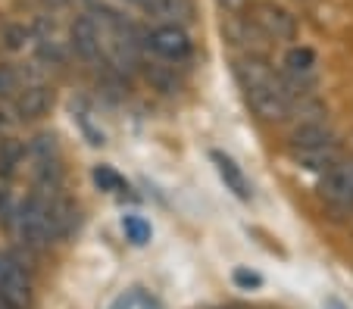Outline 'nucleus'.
Listing matches in <instances>:
<instances>
[{
    "label": "nucleus",
    "instance_id": "f3484780",
    "mask_svg": "<svg viewBox=\"0 0 353 309\" xmlns=\"http://www.w3.org/2000/svg\"><path fill=\"white\" fill-rule=\"evenodd\" d=\"M16 222V200H13V191L10 188H0V225L10 228Z\"/></svg>",
    "mask_w": 353,
    "mask_h": 309
},
{
    "label": "nucleus",
    "instance_id": "f8f14e48",
    "mask_svg": "<svg viewBox=\"0 0 353 309\" xmlns=\"http://www.w3.org/2000/svg\"><path fill=\"white\" fill-rule=\"evenodd\" d=\"M47 219H50V235L66 237L75 228V206L69 200H54L47 203Z\"/></svg>",
    "mask_w": 353,
    "mask_h": 309
},
{
    "label": "nucleus",
    "instance_id": "6ab92c4d",
    "mask_svg": "<svg viewBox=\"0 0 353 309\" xmlns=\"http://www.w3.org/2000/svg\"><path fill=\"white\" fill-rule=\"evenodd\" d=\"M254 0H216V7L222 10V13H228V16H234V13H244L247 7H250Z\"/></svg>",
    "mask_w": 353,
    "mask_h": 309
},
{
    "label": "nucleus",
    "instance_id": "6e6552de",
    "mask_svg": "<svg viewBox=\"0 0 353 309\" xmlns=\"http://www.w3.org/2000/svg\"><path fill=\"white\" fill-rule=\"evenodd\" d=\"M69 44L72 50L81 56L85 63H103L100 56V41H97V25H94L91 16H79L69 28Z\"/></svg>",
    "mask_w": 353,
    "mask_h": 309
},
{
    "label": "nucleus",
    "instance_id": "f257e3e1",
    "mask_svg": "<svg viewBox=\"0 0 353 309\" xmlns=\"http://www.w3.org/2000/svg\"><path fill=\"white\" fill-rule=\"evenodd\" d=\"M244 94H247V103H250V109H254L256 119H263V122H288L291 119L294 100L288 97L279 72H275L272 78L260 81V85L244 87Z\"/></svg>",
    "mask_w": 353,
    "mask_h": 309
},
{
    "label": "nucleus",
    "instance_id": "4be33fe9",
    "mask_svg": "<svg viewBox=\"0 0 353 309\" xmlns=\"http://www.w3.org/2000/svg\"><path fill=\"white\" fill-rule=\"evenodd\" d=\"M3 125H7V119H3V109H0V128H3Z\"/></svg>",
    "mask_w": 353,
    "mask_h": 309
},
{
    "label": "nucleus",
    "instance_id": "a211bd4d",
    "mask_svg": "<svg viewBox=\"0 0 353 309\" xmlns=\"http://www.w3.org/2000/svg\"><path fill=\"white\" fill-rule=\"evenodd\" d=\"M26 41H28V28L26 25H7V32H3V44H7L10 50H19Z\"/></svg>",
    "mask_w": 353,
    "mask_h": 309
},
{
    "label": "nucleus",
    "instance_id": "9d476101",
    "mask_svg": "<svg viewBox=\"0 0 353 309\" xmlns=\"http://www.w3.org/2000/svg\"><path fill=\"white\" fill-rule=\"evenodd\" d=\"M328 141H338L334 131L325 125L322 119L316 122H300L294 125L291 138H288V150H300V147H316V144H328Z\"/></svg>",
    "mask_w": 353,
    "mask_h": 309
},
{
    "label": "nucleus",
    "instance_id": "2eb2a0df",
    "mask_svg": "<svg viewBox=\"0 0 353 309\" xmlns=\"http://www.w3.org/2000/svg\"><path fill=\"white\" fill-rule=\"evenodd\" d=\"M94 184L100 191H110V194H122L125 191V178L119 172H113L110 166H97L94 169Z\"/></svg>",
    "mask_w": 353,
    "mask_h": 309
},
{
    "label": "nucleus",
    "instance_id": "423d86ee",
    "mask_svg": "<svg viewBox=\"0 0 353 309\" xmlns=\"http://www.w3.org/2000/svg\"><path fill=\"white\" fill-rule=\"evenodd\" d=\"M28 297H32V288H28L22 266L13 262L10 256H0V300L13 309H26Z\"/></svg>",
    "mask_w": 353,
    "mask_h": 309
},
{
    "label": "nucleus",
    "instance_id": "ddd939ff",
    "mask_svg": "<svg viewBox=\"0 0 353 309\" xmlns=\"http://www.w3.org/2000/svg\"><path fill=\"white\" fill-rule=\"evenodd\" d=\"M22 156H26V147L13 138H3L0 141V178H10V175L19 169Z\"/></svg>",
    "mask_w": 353,
    "mask_h": 309
},
{
    "label": "nucleus",
    "instance_id": "5701e85b",
    "mask_svg": "<svg viewBox=\"0 0 353 309\" xmlns=\"http://www.w3.org/2000/svg\"><path fill=\"white\" fill-rule=\"evenodd\" d=\"M222 309H238V306H222Z\"/></svg>",
    "mask_w": 353,
    "mask_h": 309
},
{
    "label": "nucleus",
    "instance_id": "f03ea898",
    "mask_svg": "<svg viewBox=\"0 0 353 309\" xmlns=\"http://www.w3.org/2000/svg\"><path fill=\"white\" fill-rule=\"evenodd\" d=\"M244 16L275 44H285V41L297 38V19L291 16V10H285L275 0H254L244 10Z\"/></svg>",
    "mask_w": 353,
    "mask_h": 309
},
{
    "label": "nucleus",
    "instance_id": "0eeeda50",
    "mask_svg": "<svg viewBox=\"0 0 353 309\" xmlns=\"http://www.w3.org/2000/svg\"><path fill=\"white\" fill-rule=\"evenodd\" d=\"M50 103H54V91L47 85H41V81H28L26 87H19V94L13 97L16 116H19L22 122L41 119V116L50 109Z\"/></svg>",
    "mask_w": 353,
    "mask_h": 309
},
{
    "label": "nucleus",
    "instance_id": "dca6fc26",
    "mask_svg": "<svg viewBox=\"0 0 353 309\" xmlns=\"http://www.w3.org/2000/svg\"><path fill=\"white\" fill-rule=\"evenodd\" d=\"M122 228H125L128 241H134V244L150 241V225H147L141 215H125V219H122Z\"/></svg>",
    "mask_w": 353,
    "mask_h": 309
},
{
    "label": "nucleus",
    "instance_id": "aec40b11",
    "mask_svg": "<svg viewBox=\"0 0 353 309\" xmlns=\"http://www.w3.org/2000/svg\"><path fill=\"white\" fill-rule=\"evenodd\" d=\"M234 281L241 284V288H260L263 284V278L256 275V272H247V269H238L234 272Z\"/></svg>",
    "mask_w": 353,
    "mask_h": 309
},
{
    "label": "nucleus",
    "instance_id": "9b49d317",
    "mask_svg": "<svg viewBox=\"0 0 353 309\" xmlns=\"http://www.w3.org/2000/svg\"><path fill=\"white\" fill-rule=\"evenodd\" d=\"M213 162L219 169V178L225 182V188L234 191V197H241V200H250V184H247L241 166H234V160H228L225 153H213Z\"/></svg>",
    "mask_w": 353,
    "mask_h": 309
},
{
    "label": "nucleus",
    "instance_id": "1a4fd4ad",
    "mask_svg": "<svg viewBox=\"0 0 353 309\" xmlns=\"http://www.w3.org/2000/svg\"><path fill=\"white\" fill-rule=\"evenodd\" d=\"M294 166L307 169V172H325L332 162L341 160V147L338 141H328V144H316V147H300V150H288Z\"/></svg>",
    "mask_w": 353,
    "mask_h": 309
},
{
    "label": "nucleus",
    "instance_id": "412c9836",
    "mask_svg": "<svg viewBox=\"0 0 353 309\" xmlns=\"http://www.w3.org/2000/svg\"><path fill=\"white\" fill-rule=\"evenodd\" d=\"M325 309H347V306H344L341 300H334V297H328V300H325Z\"/></svg>",
    "mask_w": 353,
    "mask_h": 309
},
{
    "label": "nucleus",
    "instance_id": "7ed1b4c3",
    "mask_svg": "<svg viewBox=\"0 0 353 309\" xmlns=\"http://www.w3.org/2000/svg\"><path fill=\"white\" fill-rule=\"evenodd\" d=\"M16 231H19L22 244L34 250H44L50 244V219H47V200L41 194H32L16 206Z\"/></svg>",
    "mask_w": 353,
    "mask_h": 309
},
{
    "label": "nucleus",
    "instance_id": "20e7f679",
    "mask_svg": "<svg viewBox=\"0 0 353 309\" xmlns=\"http://www.w3.org/2000/svg\"><path fill=\"white\" fill-rule=\"evenodd\" d=\"M319 197L332 213H353V160H338L322 172Z\"/></svg>",
    "mask_w": 353,
    "mask_h": 309
},
{
    "label": "nucleus",
    "instance_id": "39448f33",
    "mask_svg": "<svg viewBox=\"0 0 353 309\" xmlns=\"http://www.w3.org/2000/svg\"><path fill=\"white\" fill-rule=\"evenodd\" d=\"M144 44L154 50L160 60L169 63H185L191 56V38L181 25L175 22H166V25H157L150 34H144Z\"/></svg>",
    "mask_w": 353,
    "mask_h": 309
},
{
    "label": "nucleus",
    "instance_id": "4468645a",
    "mask_svg": "<svg viewBox=\"0 0 353 309\" xmlns=\"http://www.w3.org/2000/svg\"><path fill=\"white\" fill-rule=\"evenodd\" d=\"M22 87V75L16 66L10 63H0V100H13Z\"/></svg>",
    "mask_w": 353,
    "mask_h": 309
}]
</instances>
